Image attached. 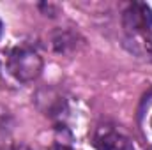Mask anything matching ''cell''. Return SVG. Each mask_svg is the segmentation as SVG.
<instances>
[{
	"mask_svg": "<svg viewBox=\"0 0 152 150\" xmlns=\"http://www.w3.org/2000/svg\"><path fill=\"white\" fill-rule=\"evenodd\" d=\"M42 58L30 46H16L7 58V69L20 83H30L37 79L42 71Z\"/></svg>",
	"mask_w": 152,
	"mask_h": 150,
	"instance_id": "cell-1",
	"label": "cell"
},
{
	"mask_svg": "<svg viewBox=\"0 0 152 150\" xmlns=\"http://www.w3.org/2000/svg\"><path fill=\"white\" fill-rule=\"evenodd\" d=\"M122 27L131 39H151L152 36V9L145 2H133L122 12Z\"/></svg>",
	"mask_w": 152,
	"mask_h": 150,
	"instance_id": "cell-2",
	"label": "cell"
},
{
	"mask_svg": "<svg viewBox=\"0 0 152 150\" xmlns=\"http://www.w3.org/2000/svg\"><path fill=\"white\" fill-rule=\"evenodd\" d=\"M92 145L97 150H136L124 134L117 133L110 125L97 127L92 138Z\"/></svg>",
	"mask_w": 152,
	"mask_h": 150,
	"instance_id": "cell-3",
	"label": "cell"
},
{
	"mask_svg": "<svg viewBox=\"0 0 152 150\" xmlns=\"http://www.w3.org/2000/svg\"><path fill=\"white\" fill-rule=\"evenodd\" d=\"M51 46H53V50L57 53H62V55L71 53V51H75L76 46H78V34L71 32V30L58 28L51 36Z\"/></svg>",
	"mask_w": 152,
	"mask_h": 150,
	"instance_id": "cell-4",
	"label": "cell"
},
{
	"mask_svg": "<svg viewBox=\"0 0 152 150\" xmlns=\"http://www.w3.org/2000/svg\"><path fill=\"white\" fill-rule=\"evenodd\" d=\"M7 150H28L27 147H23V145H14V147H9Z\"/></svg>",
	"mask_w": 152,
	"mask_h": 150,
	"instance_id": "cell-5",
	"label": "cell"
},
{
	"mask_svg": "<svg viewBox=\"0 0 152 150\" xmlns=\"http://www.w3.org/2000/svg\"><path fill=\"white\" fill-rule=\"evenodd\" d=\"M0 36H2V21H0Z\"/></svg>",
	"mask_w": 152,
	"mask_h": 150,
	"instance_id": "cell-6",
	"label": "cell"
},
{
	"mask_svg": "<svg viewBox=\"0 0 152 150\" xmlns=\"http://www.w3.org/2000/svg\"><path fill=\"white\" fill-rule=\"evenodd\" d=\"M151 127H152V120H151Z\"/></svg>",
	"mask_w": 152,
	"mask_h": 150,
	"instance_id": "cell-7",
	"label": "cell"
}]
</instances>
